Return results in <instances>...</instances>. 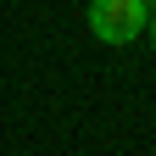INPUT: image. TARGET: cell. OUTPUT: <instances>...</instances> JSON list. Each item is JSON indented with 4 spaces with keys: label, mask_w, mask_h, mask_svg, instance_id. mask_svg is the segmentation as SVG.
I'll use <instances>...</instances> for the list:
<instances>
[{
    "label": "cell",
    "mask_w": 156,
    "mask_h": 156,
    "mask_svg": "<svg viewBox=\"0 0 156 156\" xmlns=\"http://www.w3.org/2000/svg\"><path fill=\"white\" fill-rule=\"evenodd\" d=\"M151 23V6L145 0H95L89 6V34L101 45H134Z\"/></svg>",
    "instance_id": "6da1fadb"
},
{
    "label": "cell",
    "mask_w": 156,
    "mask_h": 156,
    "mask_svg": "<svg viewBox=\"0 0 156 156\" xmlns=\"http://www.w3.org/2000/svg\"><path fill=\"white\" fill-rule=\"evenodd\" d=\"M145 28H151V45H156V17H151V23H145Z\"/></svg>",
    "instance_id": "7a4b0ae2"
},
{
    "label": "cell",
    "mask_w": 156,
    "mask_h": 156,
    "mask_svg": "<svg viewBox=\"0 0 156 156\" xmlns=\"http://www.w3.org/2000/svg\"><path fill=\"white\" fill-rule=\"evenodd\" d=\"M145 6H156V0H145Z\"/></svg>",
    "instance_id": "3957f363"
}]
</instances>
